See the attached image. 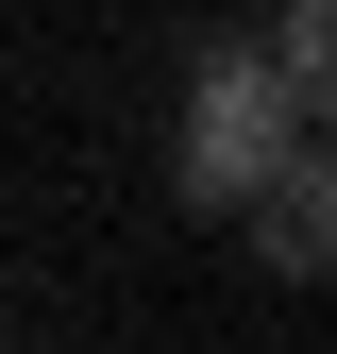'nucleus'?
I'll list each match as a JSON object with an SVG mask.
<instances>
[{"label": "nucleus", "mask_w": 337, "mask_h": 354, "mask_svg": "<svg viewBox=\"0 0 337 354\" xmlns=\"http://www.w3.org/2000/svg\"><path fill=\"white\" fill-rule=\"evenodd\" d=\"M320 203H337V186H320V152H287L270 186H253V253H270V270H320Z\"/></svg>", "instance_id": "f03ea898"}, {"label": "nucleus", "mask_w": 337, "mask_h": 354, "mask_svg": "<svg viewBox=\"0 0 337 354\" xmlns=\"http://www.w3.org/2000/svg\"><path fill=\"white\" fill-rule=\"evenodd\" d=\"M287 152H320V118L270 84V51H236V34H220V51H202V84H186V203L236 219Z\"/></svg>", "instance_id": "f257e3e1"}, {"label": "nucleus", "mask_w": 337, "mask_h": 354, "mask_svg": "<svg viewBox=\"0 0 337 354\" xmlns=\"http://www.w3.org/2000/svg\"><path fill=\"white\" fill-rule=\"evenodd\" d=\"M320 68H337V0H287V17H270V84L304 118H320Z\"/></svg>", "instance_id": "7ed1b4c3"}]
</instances>
